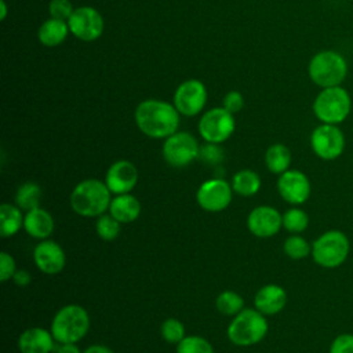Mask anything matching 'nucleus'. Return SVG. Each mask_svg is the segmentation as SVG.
<instances>
[{
    "instance_id": "nucleus-13",
    "label": "nucleus",
    "mask_w": 353,
    "mask_h": 353,
    "mask_svg": "<svg viewBox=\"0 0 353 353\" xmlns=\"http://www.w3.org/2000/svg\"><path fill=\"white\" fill-rule=\"evenodd\" d=\"M232 185L225 179L214 178L203 182L196 193L199 205L210 212L225 210L232 201Z\"/></svg>"
},
{
    "instance_id": "nucleus-37",
    "label": "nucleus",
    "mask_w": 353,
    "mask_h": 353,
    "mask_svg": "<svg viewBox=\"0 0 353 353\" xmlns=\"http://www.w3.org/2000/svg\"><path fill=\"white\" fill-rule=\"evenodd\" d=\"M15 272H17V269H15L14 258L10 254L3 251L0 254V280L4 283L7 280L12 279Z\"/></svg>"
},
{
    "instance_id": "nucleus-4",
    "label": "nucleus",
    "mask_w": 353,
    "mask_h": 353,
    "mask_svg": "<svg viewBox=\"0 0 353 353\" xmlns=\"http://www.w3.org/2000/svg\"><path fill=\"white\" fill-rule=\"evenodd\" d=\"M307 73L310 80L321 88L341 85L347 74V62L339 52L324 50L312 57Z\"/></svg>"
},
{
    "instance_id": "nucleus-15",
    "label": "nucleus",
    "mask_w": 353,
    "mask_h": 353,
    "mask_svg": "<svg viewBox=\"0 0 353 353\" xmlns=\"http://www.w3.org/2000/svg\"><path fill=\"white\" fill-rule=\"evenodd\" d=\"M247 226L248 230L256 237H272L283 226V215L270 205H259L250 212Z\"/></svg>"
},
{
    "instance_id": "nucleus-11",
    "label": "nucleus",
    "mask_w": 353,
    "mask_h": 353,
    "mask_svg": "<svg viewBox=\"0 0 353 353\" xmlns=\"http://www.w3.org/2000/svg\"><path fill=\"white\" fill-rule=\"evenodd\" d=\"M207 88L196 79H189L181 83L172 97V103L179 112V114L192 117L199 114L207 102Z\"/></svg>"
},
{
    "instance_id": "nucleus-22",
    "label": "nucleus",
    "mask_w": 353,
    "mask_h": 353,
    "mask_svg": "<svg viewBox=\"0 0 353 353\" xmlns=\"http://www.w3.org/2000/svg\"><path fill=\"white\" fill-rule=\"evenodd\" d=\"M69 33L70 30L66 21L50 17L40 25L37 30V37L44 47H57L65 41Z\"/></svg>"
},
{
    "instance_id": "nucleus-26",
    "label": "nucleus",
    "mask_w": 353,
    "mask_h": 353,
    "mask_svg": "<svg viewBox=\"0 0 353 353\" xmlns=\"http://www.w3.org/2000/svg\"><path fill=\"white\" fill-rule=\"evenodd\" d=\"M40 197H41L40 186L34 182H25L18 188L15 194V201L21 210H25L28 212L39 207Z\"/></svg>"
},
{
    "instance_id": "nucleus-34",
    "label": "nucleus",
    "mask_w": 353,
    "mask_h": 353,
    "mask_svg": "<svg viewBox=\"0 0 353 353\" xmlns=\"http://www.w3.org/2000/svg\"><path fill=\"white\" fill-rule=\"evenodd\" d=\"M219 143H211L207 142L205 145L200 146V152H199V157L207 163V164H218L223 160V150L222 148L218 146Z\"/></svg>"
},
{
    "instance_id": "nucleus-33",
    "label": "nucleus",
    "mask_w": 353,
    "mask_h": 353,
    "mask_svg": "<svg viewBox=\"0 0 353 353\" xmlns=\"http://www.w3.org/2000/svg\"><path fill=\"white\" fill-rule=\"evenodd\" d=\"M48 11L51 18L68 22L74 8L69 0H51L48 4Z\"/></svg>"
},
{
    "instance_id": "nucleus-39",
    "label": "nucleus",
    "mask_w": 353,
    "mask_h": 353,
    "mask_svg": "<svg viewBox=\"0 0 353 353\" xmlns=\"http://www.w3.org/2000/svg\"><path fill=\"white\" fill-rule=\"evenodd\" d=\"M57 353H81L76 343H61V346L57 349Z\"/></svg>"
},
{
    "instance_id": "nucleus-1",
    "label": "nucleus",
    "mask_w": 353,
    "mask_h": 353,
    "mask_svg": "<svg viewBox=\"0 0 353 353\" xmlns=\"http://www.w3.org/2000/svg\"><path fill=\"white\" fill-rule=\"evenodd\" d=\"M135 123L142 134L149 138H168L176 132L179 125V112L174 103L160 99H145L138 103Z\"/></svg>"
},
{
    "instance_id": "nucleus-25",
    "label": "nucleus",
    "mask_w": 353,
    "mask_h": 353,
    "mask_svg": "<svg viewBox=\"0 0 353 353\" xmlns=\"http://www.w3.org/2000/svg\"><path fill=\"white\" fill-rule=\"evenodd\" d=\"M261 188V178L252 170H240L232 178V189L234 193L250 197L258 193Z\"/></svg>"
},
{
    "instance_id": "nucleus-5",
    "label": "nucleus",
    "mask_w": 353,
    "mask_h": 353,
    "mask_svg": "<svg viewBox=\"0 0 353 353\" xmlns=\"http://www.w3.org/2000/svg\"><path fill=\"white\" fill-rule=\"evenodd\" d=\"M268 332L265 314L256 309H243L228 327V338L237 346H251L261 342Z\"/></svg>"
},
{
    "instance_id": "nucleus-3",
    "label": "nucleus",
    "mask_w": 353,
    "mask_h": 353,
    "mask_svg": "<svg viewBox=\"0 0 353 353\" xmlns=\"http://www.w3.org/2000/svg\"><path fill=\"white\" fill-rule=\"evenodd\" d=\"M90 330V316L79 305H66L57 312L51 323V334L59 343H76Z\"/></svg>"
},
{
    "instance_id": "nucleus-32",
    "label": "nucleus",
    "mask_w": 353,
    "mask_h": 353,
    "mask_svg": "<svg viewBox=\"0 0 353 353\" xmlns=\"http://www.w3.org/2000/svg\"><path fill=\"white\" fill-rule=\"evenodd\" d=\"M161 336L170 343H179L185 338V327L176 319H167L161 324Z\"/></svg>"
},
{
    "instance_id": "nucleus-24",
    "label": "nucleus",
    "mask_w": 353,
    "mask_h": 353,
    "mask_svg": "<svg viewBox=\"0 0 353 353\" xmlns=\"http://www.w3.org/2000/svg\"><path fill=\"white\" fill-rule=\"evenodd\" d=\"M22 211L19 207L4 203L0 205V233L3 237L14 236L23 226Z\"/></svg>"
},
{
    "instance_id": "nucleus-30",
    "label": "nucleus",
    "mask_w": 353,
    "mask_h": 353,
    "mask_svg": "<svg viewBox=\"0 0 353 353\" xmlns=\"http://www.w3.org/2000/svg\"><path fill=\"white\" fill-rule=\"evenodd\" d=\"M120 225L121 223L116 218H113L110 214H102L97 219L95 230H97V234L102 240L112 241L119 236L120 229H121Z\"/></svg>"
},
{
    "instance_id": "nucleus-27",
    "label": "nucleus",
    "mask_w": 353,
    "mask_h": 353,
    "mask_svg": "<svg viewBox=\"0 0 353 353\" xmlns=\"http://www.w3.org/2000/svg\"><path fill=\"white\" fill-rule=\"evenodd\" d=\"M215 306L218 312L225 316H236L239 312L243 310L244 299L237 292L226 290L216 296Z\"/></svg>"
},
{
    "instance_id": "nucleus-38",
    "label": "nucleus",
    "mask_w": 353,
    "mask_h": 353,
    "mask_svg": "<svg viewBox=\"0 0 353 353\" xmlns=\"http://www.w3.org/2000/svg\"><path fill=\"white\" fill-rule=\"evenodd\" d=\"M12 280H14V283H15L17 285H19V287H26L28 284H30L32 276H30V273H29L28 270L21 269V270H17V272H15V274L12 276Z\"/></svg>"
},
{
    "instance_id": "nucleus-40",
    "label": "nucleus",
    "mask_w": 353,
    "mask_h": 353,
    "mask_svg": "<svg viewBox=\"0 0 353 353\" xmlns=\"http://www.w3.org/2000/svg\"><path fill=\"white\" fill-rule=\"evenodd\" d=\"M83 353H113L109 347L102 346V345H92L90 346L87 350H84Z\"/></svg>"
},
{
    "instance_id": "nucleus-6",
    "label": "nucleus",
    "mask_w": 353,
    "mask_h": 353,
    "mask_svg": "<svg viewBox=\"0 0 353 353\" xmlns=\"http://www.w3.org/2000/svg\"><path fill=\"white\" fill-rule=\"evenodd\" d=\"M350 109V95L341 85L323 88L313 102L314 116L324 124L338 125L349 116Z\"/></svg>"
},
{
    "instance_id": "nucleus-7",
    "label": "nucleus",
    "mask_w": 353,
    "mask_h": 353,
    "mask_svg": "<svg viewBox=\"0 0 353 353\" xmlns=\"http://www.w3.org/2000/svg\"><path fill=\"white\" fill-rule=\"evenodd\" d=\"M350 251L347 236L341 230H327L312 244L313 261L327 269L341 266Z\"/></svg>"
},
{
    "instance_id": "nucleus-31",
    "label": "nucleus",
    "mask_w": 353,
    "mask_h": 353,
    "mask_svg": "<svg viewBox=\"0 0 353 353\" xmlns=\"http://www.w3.org/2000/svg\"><path fill=\"white\" fill-rule=\"evenodd\" d=\"M176 353H214V349L205 338L189 335L178 343Z\"/></svg>"
},
{
    "instance_id": "nucleus-12",
    "label": "nucleus",
    "mask_w": 353,
    "mask_h": 353,
    "mask_svg": "<svg viewBox=\"0 0 353 353\" xmlns=\"http://www.w3.org/2000/svg\"><path fill=\"white\" fill-rule=\"evenodd\" d=\"M70 33L83 40L94 41L101 37L103 32V18L98 10L90 6H81L74 8L73 14L68 19Z\"/></svg>"
},
{
    "instance_id": "nucleus-35",
    "label": "nucleus",
    "mask_w": 353,
    "mask_h": 353,
    "mask_svg": "<svg viewBox=\"0 0 353 353\" xmlns=\"http://www.w3.org/2000/svg\"><path fill=\"white\" fill-rule=\"evenodd\" d=\"M330 353H353V334L338 335L330 346Z\"/></svg>"
},
{
    "instance_id": "nucleus-10",
    "label": "nucleus",
    "mask_w": 353,
    "mask_h": 353,
    "mask_svg": "<svg viewBox=\"0 0 353 353\" xmlns=\"http://www.w3.org/2000/svg\"><path fill=\"white\" fill-rule=\"evenodd\" d=\"M310 146L314 154L323 160H335L345 149V135L335 124H320L310 135Z\"/></svg>"
},
{
    "instance_id": "nucleus-8",
    "label": "nucleus",
    "mask_w": 353,
    "mask_h": 353,
    "mask_svg": "<svg viewBox=\"0 0 353 353\" xmlns=\"http://www.w3.org/2000/svg\"><path fill=\"white\" fill-rule=\"evenodd\" d=\"M234 117L225 108L207 110L199 121V134L205 142L222 143L234 131Z\"/></svg>"
},
{
    "instance_id": "nucleus-29",
    "label": "nucleus",
    "mask_w": 353,
    "mask_h": 353,
    "mask_svg": "<svg viewBox=\"0 0 353 353\" xmlns=\"http://www.w3.org/2000/svg\"><path fill=\"white\" fill-rule=\"evenodd\" d=\"M284 254L291 259H303L312 254V245L299 234L290 236L283 245Z\"/></svg>"
},
{
    "instance_id": "nucleus-23",
    "label": "nucleus",
    "mask_w": 353,
    "mask_h": 353,
    "mask_svg": "<svg viewBox=\"0 0 353 353\" xmlns=\"http://www.w3.org/2000/svg\"><path fill=\"white\" fill-rule=\"evenodd\" d=\"M265 164L270 172L281 175L290 168L291 164L290 149L283 143L270 145L265 153Z\"/></svg>"
},
{
    "instance_id": "nucleus-20",
    "label": "nucleus",
    "mask_w": 353,
    "mask_h": 353,
    "mask_svg": "<svg viewBox=\"0 0 353 353\" xmlns=\"http://www.w3.org/2000/svg\"><path fill=\"white\" fill-rule=\"evenodd\" d=\"M23 229L33 239L46 240L54 232V219L48 211L37 207L26 212L23 218Z\"/></svg>"
},
{
    "instance_id": "nucleus-18",
    "label": "nucleus",
    "mask_w": 353,
    "mask_h": 353,
    "mask_svg": "<svg viewBox=\"0 0 353 353\" xmlns=\"http://www.w3.org/2000/svg\"><path fill=\"white\" fill-rule=\"evenodd\" d=\"M287 303V292L277 284H266L256 292L254 298L255 309L265 316H273L284 309Z\"/></svg>"
},
{
    "instance_id": "nucleus-17",
    "label": "nucleus",
    "mask_w": 353,
    "mask_h": 353,
    "mask_svg": "<svg viewBox=\"0 0 353 353\" xmlns=\"http://www.w3.org/2000/svg\"><path fill=\"white\" fill-rule=\"evenodd\" d=\"M33 259L36 266L46 274L59 273L66 263L62 247L52 240H43L39 243L33 251Z\"/></svg>"
},
{
    "instance_id": "nucleus-16",
    "label": "nucleus",
    "mask_w": 353,
    "mask_h": 353,
    "mask_svg": "<svg viewBox=\"0 0 353 353\" xmlns=\"http://www.w3.org/2000/svg\"><path fill=\"white\" fill-rule=\"evenodd\" d=\"M137 182V167L128 160H119L113 163L105 175V183L113 194H124L131 192Z\"/></svg>"
},
{
    "instance_id": "nucleus-14",
    "label": "nucleus",
    "mask_w": 353,
    "mask_h": 353,
    "mask_svg": "<svg viewBox=\"0 0 353 353\" xmlns=\"http://www.w3.org/2000/svg\"><path fill=\"white\" fill-rule=\"evenodd\" d=\"M277 190L283 200L290 204H302L310 196L309 178L298 170H287L279 176Z\"/></svg>"
},
{
    "instance_id": "nucleus-9",
    "label": "nucleus",
    "mask_w": 353,
    "mask_h": 353,
    "mask_svg": "<svg viewBox=\"0 0 353 353\" xmlns=\"http://www.w3.org/2000/svg\"><path fill=\"white\" fill-rule=\"evenodd\" d=\"M197 139L185 131H176L163 143V157L172 167H185L199 157Z\"/></svg>"
},
{
    "instance_id": "nucleus-28",
    "label": "nucleus",
    "mask_w": 353,
    "mask_h": 353,
    "mask_svg": "<svg viewBox=\"0 0 353 353\" xmlns=\"http://www.w3.org/2000/svg\"><path fill=\"white\" fill-rule=\"evenodd\" d=\"M309 225L307 214L301 208H290L283 214V228L291 233H301Z\"/></svg>"
},
{
    "instance_id": "nucleus-41",
    "label": "nucleus",
    "mask_w": 353,
    "mask_h": 353,
    "mask_svg": "<svg viewBox=\"0 0 353 353\" xmlns=\"http://www.w3.org/2000/svg\"><path fill=\"white\" fill-rule=\"evenodd\" d=\"M1 4V12H0V19H6V15H7V6H6V1L1 0L0 1Z\"/></svg>"
},
{
    "instance_id": "nucleus-19",
    "label": "nucleus",
    "mask_w": 353,
    "mask_h": 353,
    "mask_svg": "<svg viewBox=\"0 0 353 353\" xmlns=\"http://www.w3.org/2000/svg\"><path fill=\"white\" fill-rule=\"evenodd\" d=\"M54 341L51 331L32 327L19 335L18 347L21 353H50L54 350Z\"/></svg>"
},
{
    "instance_id": "nucleus-2",
    "label": "nucleus",
    "mask_w": 353,
    "mask_h": 353,
    "mask_svg": "<svg viewBox=\"0 0 353 353\" xmlns=\"http://www.w3.org/2000/svg\"><path fill=\"white\" fill-rule=\"evenodd\" d=\"M110 193L105 182L92 178L84 179L72 190L70 205L81 216H99L109 210Z\"/></svg>"
},
{
    "instance_id": "nucleus-36",
    "label": "nucleus",
    "mask_w": 353,
    "mask_h": 353,
    "mask_svg": "<svg viewBox=\"0 0 353 353\" xmlns=\"http://www.w3.org/2000/svg\"><path fill=\"white\" fill-rule=\"evenodd\" d=\"M244 106V97L241 92L239 91H229L225 98H223V103L222 108H225L229 113L234 114L237 112H240Z\"/></svg>"
},
{
    "instance_id": "nucleus-21",
    "label": "nucleus",
    "mask_w": 353,
    "mask_h": 353,
    "mask_svg": "<svg viewBox=\"0 0 353 353\" xmlns=\"http://www.w3.org/2000/svg\"><path fill=\"white\" fill-rule=\"evenodd\" d=\"M109 214L120 223H130L141 214V203L132 194H116L109 205Z\"/></svg>"
}]
</instances>
